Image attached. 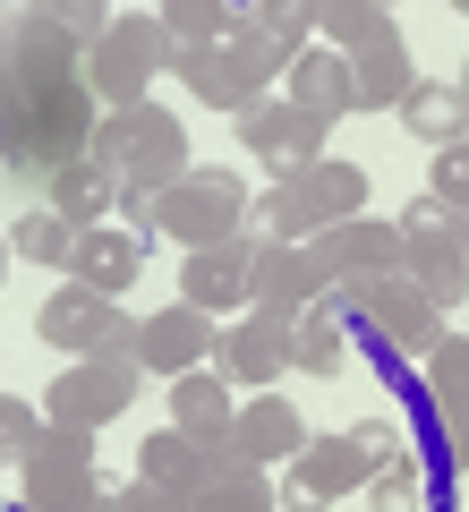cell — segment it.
Segmentation results:
<instances>
[{
	"instance_id": "obj_29",
	"label": "cell",
	"mask_w": 469,
	"mask_h": 512,
	"mask_svg": "<svg viewBox=\"0 0 469 512\" xmlns=\"http://www.w3.org/2000/svg\"><path fill=\"white\" fill-rule=\"evenodd\" d=\"M188 512H282V504H273V478L256 470V461H231L214 487L188 495Z\"/></svg>"
},
{
	"instance_id": "obj_25",
	"label": "cell",
	"mask_w": 469,
	"mask_h": 512,
	"mask_svg": "<svg viewBox=\"0 0 469 512\" xmlns=\"http://www.w3.org/2000/svg\"><path fill=\"white\" fill-rule=\"evenodd\" d=\"M171 427H180V436H205V444L231 436V427H239L231 384H222L214 367H205V376H197V367H188V376H171Z\"/></svg>"
},
{
	"instance_id": "obj_30",
	"label": "cell",
	"mask_w": 469,
	"mask_h": 512,
	"mask_svg": "<svg viewBox=\"0 0 469 512\" xmlns=\"http://www.w3.org/2000/svg\"><path fill=\"white\" fill-rule=\"evenodd\" d=\"M256 18H265V43H273V60H282V77L299 69L307 52H316V0H256Z\"/></svg>"
},
{
	"instance_id": "obj_1",
	"label": "cell",
	"mask_w": 469,
	"mask_h": 512,
	"mask_svg": "<svg viewBox=\"0 0 469 512\" xmlns=\"http://www.w3.org/2000/svg\"><path fill=\"white\" fill-rule=\"evenodd\" d=\"M94 163L103 171H120V188H171V180H188V128H180V111L171 103H137V111H103L94 120Z\"/></svg>"
},
{
	"instance_id": "obj_26",
	"label": "cell",
	"mask_w": 469,
	"mask_h": 512,
	"mask_svg": "<svg viewBox=\"0 0 469 512\" xmlns=\"http://www.w3.org/2000/svg\"><path fill=\"white\" fill-rule=\"evenodd\" d=\"M461 77H418L410 94H401V128H410L418 146H461Z\"/></svg>"
},
{
	"instance_id": "obj_37",
	"label": "cell",
	"mask_w": 469,
	"mask_h": 512,
	"mask_svg": "<svg viewBox=\"0 0 469 512\" xmlns=\"http://www.w3.org/2000/svg\"><path fill=\"white\" fill-rule=\"evenodd\" d=\"M103 512H188V504L154 478H128V487H103Z\"/></svg>"
},
{
	"instance_id": "obj_18",
	"label": "cell",
	"mask_w": 469,
	"mask_h": 512,
	"mask_svg": "<svg viewBox=\"0 0 469 512\" xmlns=\"http://www.w3.org/2000/svg\"><path fill=\"white\" fill-rule=\"evenodd\" d=\"M290 367L299 376H316V384H342V367H350V316H342V299H316V308H299L290 316Z\"/></svg>"
},
{
	"instance_id": "obj_31",
	"label": "cell",
	"mask_w": 469,
	"mask_h": 512,
	"mask_svg": "<svg viewBox=\"0 0 469 512\" xmlns=\"http://www.w3.org/2000/svg\"><path fill=\"white\" fill-rule=\"evenodd\" d=\"M316 35H333L342 52H359V43H376V35H401V26L376 0H316Z\"/></svg>"
},
{
	"instance_id": "obj_14",
	"label": "cell",
	"mask_w": 469,
	"mask_h": 512,
	"mask_svg": "<svg viewBox=\"0 0 469 512\" xmlns=\"http://www.w3.org/2000/svg\"><path fill=\"white\" fill-rule=\"evenodd\" d=\"M205 359H214V316H197L188 299L180 308H154L137 325V367L145 376L171 384V376H188V367H205Z\"/></svg>"
},
{
	"instance_id": "obj_43",
	"label": "cell",
	"mask_w": 469,
	"mask_h": 512,
	"mask_svg": "<svg viewBox=\"0 0 469 512\" xmlns=\"http://www.w3.org/2000/svg\"><path fill=\"white\" fill-rule=\"evenodd\" d=\"M461 94H469V86H461ZM461 146H469V103H461Z\"/></svg>"
},
{
	"instance_id": "obj_9",
	"label": "cell",
	"mask_w": 469,
	"mask_h": 512,
	"mask_svg": "<svg viewBox=\"0 0 469 512\" xmlns=\"http://www.w3.org/2000/svg\"><path fill=\"white\" fill-rule=\"evenodd\" d=\"M9 60H18V86L26 94H52V86H77V77H86V43L69 35L60 0H26V9H9Z\"/></svg>"
},
{
	"instance_id": "obj_33",
	"label": "cell",
	"mask_w": 469,
	"mask_h": 512,
	"mask_svg": "<svg viewBox=\"0 0 469 512\" xmlns=\"http://www.w3.org/2000/svg\"><path fill=\"white\" fill-rule=\"evenodd\" d=\"M367 512H427V478H418V461H393V470L367 478Z\"/></svg>"
},
{
	"instance_id": "obj_15",
	"label": "cell",
	"mask_w": 469,
	"mask_h": 512,
	"mask_svg": "<svg viewBox=\"0 0 469 512\" xmlns=\"http://www.w3.org/2000/svg\"><path fill=\"white\" fill-rule=\"evenodd\" d=\"M282 188H290V205H299L307 239L333 231V222H359V214H367V163H342V154L307 163L299 180H282Z\"/></svg>"
},
{
	"instance_id": "obj_11",
	"label": "cell",
	"mask_w": 469,
	"mask_h": 512,
	"mask_svg": "<svg viewBox=\"0 0 469 512\" xmlns=\"http://www.w3.org/2000/svg\"><path fill=\"white\" fill-rule=\"evenodd\" d=\"M231 461H248V453H239V436H214V444H205V436H180V427H154V436L137 444V478L171 487L180 504H188L197 487H214Z\"/></svg>"
},
{
	"instance_id": "obj_28",
	"label": "cell",
	"mask_w": 469,
	"mask_h": 512,
	"mask_svg": "<svg viewBox=\"0 0 469 512\" xmlns=\"http://www.w3.org/2000/svg\"><path fill=\"white\" fill-rule=\"evenodd\" d=\"M154 18H163V43H171V60H180V52H214V43L231 35V0H171Z\"/></svg>"
},
{
	"instance_id": "obj_17",
	"label": "cell",
	"mask_w": 469,
	"mask_h": 512,
	"mask_svg": "<svg viewBox=\"0 0 469 512\" xmlns=\"http://www.w3.org/2000/svg\"><path fill=\"white\" fill-rule=\"evenodd\" d=\"M333 282L316 274V256L307 248H256V265H248V308L256 316H299V308H316V299H325Z\"/></svg>"
},
{
	"instance_id": "obj_39",
	"label": "cell",
	"mask_w": 469,
	"mask_h": 512,
	"mask_svg": "<svg viewBox=\"0 0 469 512\" xmlns=\"http://www.w3.org/2000/svg\"><path fill=\"white\" fill-rule=\"evenodd\" d=\"M154 214H163V188H120V222L128 231H154Z\"/></svg>"
},
{
	"instance_id": "obj_21",
	"label": "cell",
	"mask_w": 469,
	"mask_h": 512,
	"mask_svg": "<svg viewBox=\"0 0 469 512\" xmlns=\"http://www.w3.org/2000/svg\"><path fill=\"white\" fill-rule=\"evenodd\" d=\"M342 60H350V94H359V111H401V94L418 86L401 35H376V43H359V52H342Z\"/></svg>"
},
{
	"instance_id": "obj_13",
	"label": "cell",
	"mask_w": 469,
	"mask_h": 512,
	"mask_svg": "<svg viewBox=\"0 0 469 512\" xmlns=\"http://www.w3.org/2000/svg\"><path fill=\"white\" fill-rule=\"evenodd\" d=\"M214 367L222 384H273V376H290V325L282 316H256V308H239L231 325H214Z\"/></svg>"
},
{
	"instance_id": "obj_42",
	"label": "cell",
	"mask_w": 469,
	"mask_h": 512,
	"mask_svg": "<svg viewBox=\"0 0 469 512\" xmlns=\"http://www.w3.org/2000/svg\"><path fill=\"white\" fill-rule=\"evenodd\" d=\"M0 282H9V231H0Z\"/></svg>"
},
{
	"instance_id": "obj_4",
	"label": "cell",
	"mask_w": 469,
	"mask_h": 512,
	"mask_svg": "<svg viewBox=\"0 0 469 512\" xmlns=\"http://www.w3.org/2000/svg\"><path fill=\"white\" fill-rule=\"evenodd\" d=\"M154 231L180 239L188 256L222 248V239H248V188H239V171H188V180H171Z\"/></svg>"
},
{
	"instance_id": "obj_40",
	"label": "cell",
	"mask_w": 469,
	"mask_h": 512,
	"mask_svg": "<svg viewBox=\"0 0 469 512\" xmlns=\"http://www.w3.org/2000/svg\"><path fill=\"white\" fill-rule=\"evenodd\" d=\"M444 470H469V410L444 419Z\"/></svg>"
},
{
	"instance_id": "obj_3",
	"label": "cell",
	"mask_w": 469,
	"mask_h": 512,
	"mask_svg": "<svg viewBox=\"0 0 469 512\" xmlns=\"http://www.w3.org/2000/svg\"><path fill=\"white\" fill-rule=\"evenodd\" d=\"M342 299V316H359L367 333H376L384 350H401V359H427L435 342H444V308H435L427 291H418L410 274H376V282H350V291H333Z\"/></svg>"
},
{
	"instance_id": "obj_32",
	"label": "cell",
	"mask_w": 469,
	"mask_h": 512,
	"mask_svg": "<svg viewBox=\"0 0 469 512\" xmlns=\"http://www.w3.org/2000/svg\"><path fill=\"white\" fill-rule=\"evenodd\" d=\"M427 402H435V419L469 410V333H444L427 350Z\"/></svg>"
},
{
	"instance_id": "obj_16",
	"label": "cell",
	"mask_w": 469,
	"mask_h": 512,
	"mask_svg": "<svg viewBox=\"0 0 469 512\" xmlns=\"http://www.w3.org/2000/svg\"><path fill=\"white\" fill-rule=\"evenodd\" d=\"M248 265H256V239H222V248L180 256V299L197 316H231L248 308Z\"/></svg>"
},
{
	"instance_id": "obj_22",
	"label": "cell",
	"mask_w": 469,
	"mask_h": 512,
	"mask_svg": "<svg viewBox=\"0 0 469 512\" xmlns=\"http://www.w3.org/2000/svg\"><path fill=\"white\" fill-rule=\"evenodd\" d=\"M43 205H52L69 231H103V222L120 214V171H103V163L86 154V163H69V171L52 180V197H43Z\"/></svg>"
},
{
	"instance_id": "obj_23",
	"label": "cell",
	"mask_w": 469,
	"mask_h": 512,
	"mask_svg": "<svg viewBox=\"0 0 469 512\" xmlns=\"http://www.w3.org/2000/svg\"><path fill=\"white\" fill-rule=\"evenodd\" d=\"M282 103H299L307 111V120H350V111H359V94H350V60L342 52H307L299 60V69H290V94H282Z\"/></svg>"
},
{
	"instance_id": "obj_7",
	"label": "cell",
	"mask_w": 469,
	"mask_h": 512,
	"mask_svg": "<svg viewBox=\"0 0 469 512\" xmlns=\"http://www.w3.org/2000/svg\"><path fill=\"white\" fill-rule=\"evenodd\" d=\"M393 231H401V274L418 282V291L435 299V308H461V291H469V265H461V239H452V214L435 197H418V205H401L393 214Z\"/></svg>"
},
{
	"instance_id": "obj_41",
	"label": "cell",
	"mask_w": 469,
	"mask_h": 512,
	"mask_svg": "<svg viewBox=\"0 0 469 512\" xmlns=\"http://www.w3.org/2000/svg\"><path fill=\"white\" fill-rule=\"evenodd\" d=\"M452 239H461V265H469V214H452Z\"/></svg>"
},
{
	"instance_id": "obj_6",
	"label": "cell",
	"mask_w": 469,
	"mask_h": 512,
	"mask_svg": "<svg viewBox=\"0 0 469 512\" xmlns=\"http://www.w3.org/2000/svg\"><path fill=\"white\" fill-rule=\"evenodd\" d=\"M145 393V367L128 359V350H103V359H69V376H52V393H43V419L52 427H111L128 402Z\"/></svg>"
},
{
	"instance_id": "obj_10",
	"label": "cell",
	"mask_w": 469,
	"mask_h": 512,
	"mask_svg": "<svg viewBox=\"0 0 469 512\" xmlns=\"http://www.w3.org/2000/svg\"><path fill=\"white\" fill-rule=\"evenodd\" d=\"M325 137H333L325 120H307L299 103H273V94H265L256 111H239V146H248L256 171H273V188L299 180L307 163H325Z\"/></svg>"
},
{
	"instance_id": "obj_20",
	"label": "cell",
	"mask_w": 469,
	"mask_h": 512,
	"mask_svg": "<svg viewBox=\"0 0 469 512\" xmlns=\"http://www.w3.org/2000/svg\"><path fill=\"white\" fill-rule=\"evenodd\" d=\"M290 478L316 487L325 504H342V495H367V478H376V470H367V453L350 444V427H342V436H307L299 461H290Z\"/></svg>"
},
{
	"instance_id": "obj_34",
	"label": "cell",
	"mask_w": 469,
	"mask_h": 512,
	"mask_svg": "<svg viewBox=\"0 0 469 512\" xmlns=\"http://www.w3.org/2000/svg\"><path fill=\"white\" fill-rule=\"evenodd\" d=\"M427 197L444 205V214H469V146H435V163H427Z\"/></svg>"
},
{
	"instance_id": "obj_8",
	"label": "cell",
	"mask_w": 469,
	"mask_h": 512,
	"mask_svg": "<svg viewBox=\"0 0 469 512\" xmlns=\"http://www.w3.org/2000/svg\"><path fill=\"white\" fill-rule=\"evenodd\" d=\"M35 342L69 350V359H103V350H128V359H137V325H128L103 291H86V282H60L35 308Z\"/></svg>"
},
{
	"instance_id": "obj_12",
	"label": "cell",
	"mask_w": 469,
	"mask_h": 512,
	"mask_svg": "<svg viewBox=\"0 0 469 512\" xmlns=\"http://www.w3.org/2000/svg\"><path fill=\"white\" fill-rule=\"evenodd\" d=\"M307 256H316V274L333 282V291H350V282H376V274H401V231L376 214L359 222H333V231L307 239Z\"/></svg>"
},
{
	"instance_id": "obj_35",
	"label": "cell",
	"mask_w": 469,
	"mask_h": 512,
	"mask_svg": "<svg viewBox=\"0 0 469 512\" xmlns=\"http://www.w3.org/2000/svg\"><path fill=\"white\" fill-rule=\"evenodd\" d=\"M350 444L367 453V470H393V461H410V436H401V419H393V410L359 419V427H350Z\"/></svg>"
},
{
	"instance_id": "obj_38",
	"label": "cell",
	"mask_w": 469,
	"mask_h": 512,
	"mask_svg": "<svg viewBox=\"0 0 469 512\" xmlns=\"http://www.w3.org/2000/svg\"><path fill=\"white\" fill-rule=\"evenodd\" d=\"M18 103H26V86H18V60H9V9H0V128L18 120Z\"/></svg>"
},
{
	"instance_id": "obj_36",
	"label": "cell",
	"mask_w": 469,
	"mask_h": 512,
	"mask_svg": "<svg viewBox=\"0 0 469 512\" xmlns=\"http://www.w3.org/2000/svg\"><path fill=\"white\" fill-rule=\"evenodd\" d=\"M35 436H43L35 402H9V393H0V461H26V453H35Z\"/></svg>"
},
{
	"instance_id": "obj_24",
	"label": "cell",
	"mask_w": 469,
	"mask_h": 512,
	"mask_svg": "<svg viewBox=\"0 0 469 512\" xmlns=\"http://www.w3.org/2000/svg\"><path fill=\"white\" fill-rule=\"evenodd\" d=\"M239 453L256 461V470H265V461H299V444H307V427H299V410L282 402V393H256L248 410H239Z\"/></svg>"
},
{
	"instance_id": "obj_44",
	"label": "cell",
	"mask_w": 469,
	"mask_h": 512,
	"mask_svg": "<svg viewBox=\"0 0 469 512\" xmlns=\"http://www.w3.org/2000/svg\"><path fill=\"white\" fill-rule=\"evenodd\" d=\"M461 86H469V60H461Z\"/></svg>"
},
{
	"instance_id": "obj_19",
	"label": "cell",
	"mask_w": 469,
	"mask_h": 512,
	"mask_svg": "<svg viewBox=\"0 0 469 512\" xmlns=\"http://www.w3.org/2000/svg\"><path fill=\"white\" fill-rule=\"evenodd\" d=\"M137 274H145V239H128V231H111V222H103V231L77 239V256H69V274H60V282H86V291L120 299Z\"/></svg>"
},
{
	"instance_id": "obj_27",
	"label": "cell",
	"mask_w": 469,
	"mask_h": 512,
	"mask_svg": "<svg viewBox=\"0 0 469 512\" xmlns=\"http://www.w3.org/2000/svg\"><path fill=\"white\" fill-rule=\"evenodd\" d=\"M77 239H86V231H69L52 205H26V214L9 222V256H26V265H52V274H69Z\"/></svg>"
},
{
	"instance_id": "obj_2",
	"label": "cell",
	"mask_w": 469,
	"mask_h": 512,
	"mask_svg": "<svg viewBox=\"0 0 469 512\" xmlns=\"http://www.w3.org/2000/svg\"><path fill=\"white\" fill-rule=\"evenodd\" d=\"M171 69V43H163V18L154 9H120L111 18V35L86 52V94L103 111H137L145 94H154V77Z\"/></svg>"
},
{
	"instance_id": "obj_5",
	"label": "cell",
	"mask_w": 469,
	"mask_h": 512,
	"mask_svg": "<svg viewBox=\"0 0 469 512\" xmlns=\"http://www.w3.org/2000/svg\"><path fill=\"white\" fill-rule=\"evenodd\" d=\"M26 470V512H103V470H94V436L86 427H52L43 419Z\"/></svg>"
}]
</instances>
